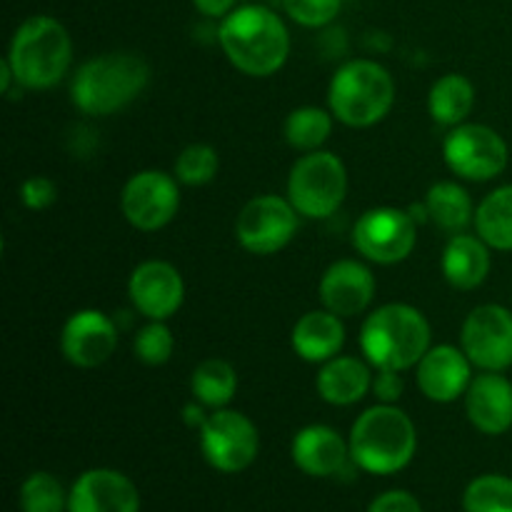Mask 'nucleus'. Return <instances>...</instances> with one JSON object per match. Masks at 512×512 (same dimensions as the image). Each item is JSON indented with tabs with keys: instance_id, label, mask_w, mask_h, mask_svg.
Returning <instances> with one entry per match:
<instances>
[{
	"instance_id": "nucleus-1",
	"label": "nucleus",
	"mask_w": 512,
	"mask_h": 512,
	"mask_svg": "<svg viewBox=\"0 0 512 512\" xmlns=\"http://www.w3.org/2000/svg\"><path fill=\"white\" fill-rule=\"evenodd\" d=\"M218 38L230 63L255 78L273 75L290 55L288 28L280 15L265 5H240L230 10L220 23Z\"/></svg>"
},
{
	"instance_id": "nucleus-38",
	"label": "nucleus",
	"mask_w": 512,
	"mask_h": 512,
	"mask_svg": "<svg viewBox=\"0 0 512 512\" xmlns=\"http://www.w3.org/2000/svg\"><path fill=\"white\" fill-rule=\"evenodd\" d=\"M183 418L190 428H203L205 420H208V415L203 413V403H195V405H185Z\"/></svg>"
},
{
	"instance_id": "nucleus-15",
	"label": "nucleus",
	"mask_w": 512,
	"mask_h": 512,
	"mask_svg": "<svg viewBox=\"0 0 512 512\" xmlns=\"http://www.w3.org/2000/svg\"><path fill=\"white\" fill-rule=\"evenodd\" d=\"M135 310L150 320H168L185 300V283L178 268L165 260H148L138 265L128 283Z\"/></svg>"
},
{
	"instance_id": "nucleus-18",
	"label": "nucleus",
	"mask_w": 512,
	"mask_h": 512,
	"mask_svg": "<svg viewBox=\"0 0 512 512\" xmlns=\"http://www.w3.org/2000/svg\"><path fill=\"white\" fill-rule=\"evenodd\" d=\"M375 295V278L358 260H338L325 270L320 280V300L325 310L353 318L370 305Z\"/></svg>"
},
{
	"instance_id": "nucleus-3",
	"label": "nucleus",
	"mask_w": 512,
	"mask_h": 512,
	"mask_svg": "<svg viewBox=\"0 0 512 512\" xmlns=\"http://www.w3.org/2000/svg\"><path fill=\"white\" fill-rule=\"evenodd\" d=\"M150 80V68L133 53H108L90 58L75 73L70 95L80 113L113 115L133 103Z\"/></svg>"
},
{
	"instance_id": "nucleus-20",
	"label": "nucleus",
	"mask_w": 512,
	"mask_h": 512,
	"mask_svg": "<svg viewBox=\"0 0 512 512\" xmlns=\"http://www.w3.org/2000/svg\"><path fill=\"white\" fill-rule=\"evenodd\" d=\"M293 463L310 478H333L348 465L350 443L340 438L338 430L328 425H308L293 438Z\"/></svg>"
},
{
	"instance_id": "nucleus-19",
	"label": "nucleus",
	"mask_w": 512,
	"mask_h": 512,
	"mask_svg": "<svg viewBox=\"0 0 512 512\" xmlns=\"http://www.w3.org/2000/svg\"><path fill=\"white\" fill-rule=\"evenodd\" d=\"M465 413L470 423L485 435H503L512 428V383L503 373L473 378L465 393Z\"/></svg>"
},
{
	"instance_id": "nucleus-16",
	"label": "nucleus",
	"mask_w": 512,
	"mask_h": 512,
	"mask_svg": "<svg viewBox=\"0 0 512 512\" xmlns=\"http://www.w3.org/2000/svg\"><path fill=\"white\" fill-rule=\"evenodd\" d=\"M68 512H140V493L128 475L95 468L73 483Z\"/></svg>"
},
{
	"instance_id": "nucleus-33",
	"label": "nucleus",
	"mask_w": 512,
	"mask_h": 512,
	"mask_svg": "<svg viewBox=\"0 0 512 512\" xmlns=\"http://www.w3.org/2000/svg\"><path fill=\"white\" fill-rule=\"evenodd\" d=\"M343 0H283V8L295 23L305 28H320L338 18Z\"/></svg>"
},
{
	"instance_id": "nucleus-9",
	"label": "nucleus",
	"mask_w": 512,
	"mask_h": 512,
	"mask_svg": "<svg viewBox=\"0 0 512 512\" xmlns=\"http://www.w3.org/2000/svg\"><path fill=\"white\" fill-rule=\"evenodd\" d=\"M200 450L220 473H240L258 458L260 435L248 415L238 410H215L200 428Z\"/></svg>"
},
{
	"instance_id": "nucleus-36",
	"label": "nucleus",
	"mask_w": 512,
	"mask_h": 512,
	"mask_svg": "<svg viewBox=\"0 0 512 512\" xmlns=\"http://www.w3.org/2000/svg\"><path fill=\"white\" fill-rule=\"evenodd\" d=\"M403 388L405 383L400 370H378V375H373V393L378 395L380 403L393 405L403 395Z\"/></svg>"
},
{
	"instance_id": "nucleus-28",
	"label": "nucleus",
	"mask_w": 512,
	"mask_h": 512,
	"mask_svg": "<svg viewBox=\"0 0 512 512\" xmlns=\"http://www.w3.org/2000/svg\"><path fill=\"white\" fill-rule=\"evenodd\" d=\"M330 133H333V120L323 108H315V105L295 108L285 118V140L295 150H305V153L320 150V145L330 138Z\"/></svg>"
},
{
	"instance_id": "nucleus-32",
	"label": "nucleus",
	"mask_w": 512,
	"mask_h": 512,
	"mask_svg": "<svg viewBox=\"0 0 512 512\" xmlns=\"http://www.w3.org/2000/svg\"><path fill=\"white\" fill-rule=\"evenodd\" d=\"M135 358L145 365H165L175 350V338L163 320H150L135 335Z\"/></svg>"
},
{
	"instance_id": "nucleus-5",
	"label": "nucleus",
	"mask_w": 512,
	"mask_h": 512,
	"mask_svg": "<svg viewBox=\"0 0 512 512\" xmlns=\"http://www.w3.org/2000/svg\"><path fill=\"white\" fill-rule=\"evenodd\" d=\"M73 60V43L60 20L50 15H33L15 30L8 63L15 83L33 90L53 88L68 73Z\"/></svg>"
},
{
	"instance_id": "nucleus-22",
	"label": "nucleus",
	"mask_w": 512,
	"mask_h": 512,
	"mask_svg": "<svg viewBox=\"0 0 512 512\" xmlns=\"http://www.w3.org/2000/svg\"><path fill=\"white\" fill-rule=\"evenodd\" d=\"M318 393L330 405H353L373 388V373L358 358H340L323 363L318 373Z\"/></svg>"
},
{
	"instance_id": "nucleus-34",
	"label": "nucleus",
	"mask_w": 512,
	"mask_h": 512,
	"mask_svg": "<svg viewBox=\"0 0 512 512\" xmlns=\"http://www.w3.org/2000/svg\"><path fill=\"white\" fill-rule=\"evenodd\" d=\"M55 198H58V185L50 178H45V175H33V178H28L20 185V200L30 210L50 208Z\"/></svg>"
},
{
	"instance_id": "nucleus-14",
	"label": "nucleus",
	"mask_w": 512,
	"mask_h": 512,
	"mask_svg": "<svg viewBox=\"0 0 512 512\" xmlns=\"http://www.w3.org/2000/svg\"><path fill=\"white\" fill-rule=\"evenodd\" d=\"M118 348V328L100 310H78L60 333V350L75 368H98Z\"/></svg>"
},
{
	"instance_id": "nucleus-26",
	"label": "nucleus",
	"mask_w": 512,
	"mask_h": 512,
	"mask_svg": "<svg viewBox=\"0 0 512 512\" xmlns=\"http://www.w3.org/2000/svg\"><path fill=\"white\" fill-rule=\"evenodd\" d=\"M475 228L488 248L512 250V185L493 190L475 210Z\"/></svg>"
},
{
	"instance_id": "nucleus-11",
	"label": "nucleus",
	"mask_w": 512,
	"mask_h": 512,
	"mask_svg": "<svg viewBox=\"0 0 512 512\" xmlns=\"http://www.w3.org/2000/svg\"><path fill=\"white\" fill-rule=\"evenodd\" d=\"M298 210L278 195H260L240 210L235 235L238 243L253 255H273L293 240L298 230Z\"/></svg>"
},
{
	"instance_id": "nucleus-13",
	"label": "nucleus",
	"mask_w": 512,
	"mask_h": 512,
	"mask_svg": "<svg viewBox=\"0 0 512 512\" xmlns=\"http://www.w3.org/2000/svg\"><path fill=\"white\" fill-rule=\"evenodd\" d=\"M460 343L470 363L503 373L512 365V313L503 305H480L465 318Z\"/></svg>"
},
{
	"instance_id": "nucleus-8",
	"label": "nucleus",
	"mask_w": 512,
	"mask_h": 512,
	"mask_svg": "<svg viewBox=\"0 0 512 512\" xmlns=\"http://www.w3.org/2000/svg\"><path fill=\"white\" fill-rule=\"evenodd\" d=\"M443 158L460 178L493 180L508 168V143L488 125L460 123L445 138Z\"/></svg>"
},
{
	"instance_id": "nucleus-4",
	"label": "nucleus",
	"mask_w": 512,
	"mask_h": 512,
	"mask_svg": "<svg viewBox=\"0 0 512 512\" xmlns=\"http://www.w3.org/2000/svg\"><path fill=\"white\" fill-rule=\"evenodd\" d=\"M360 348L378 370H408L430 350V325L418 308L388 303L368 315L360 333Z\"/></svg>"
},
{
	"instance_id": "nucleus-37",
	"label": "nucleus",
	"mask_w": 512,
	"mask_h": 512,
	"mask_svg": "<svg viewBox=\"0 0 512 512\" xmlns=\"http://www.w3.org/2000/svg\"><path fill=\"white\" fill-rule=\"evenodd\" d=\"M238 0H193L198 13L208 15V18H225L230 10H235Z\"/></svg>"
},
{
	"instance_id": "nucleus-25",
	"label": "nucleus",
	"mask_w": 512,
	"mask_h": 512,
	"mask_svg": "<svg viewBox=\"0 0 512 512\" xmlns=\"http://www.w3.org/2000/svg\"><path fill=\"white\" fill-rule=\"evenodd\" d=\"M475 105V88L465 75L460 73H448L440 80H435V85L430 88L428 108L433 115L435 123L440 125H455L465 123V118L470 115Z\"/></svg>"
},
{
	"instance_id": "nucleus-12",
	"label": "nucleus",
	"mask_w": 512,
	"mask_h": 512,
	"mask_svg": "<svg viewBox=\"0 0 512 512\" xmlns=\"http://www.w3.org/2000/svg\"><path fill=\"white\" fill-rule=\"evenodd\" d=\"M180 208L178 178L160 170H143L125 183L120 210L133 228L153 233L165 228Z\"/></svg>"
},
{
	"instance_id": "nucleus-10",
	"label": "nucleus",
	"mask_w": 512,
	"mask_h": 512,
	"mask_svg": "<svg viewBox=\"0 0 512 512\" xmlns=\"http://www.w3.org/2000/svg\"><path fill=\"white\" fill-rule=\"evenodd\" d=\"M418 240V223L408 210L373 208L360 215L353 228V245L360 255L380 265L408 258Z\"/></svg>"
},
{
	"instance_id": "nucleus-29",
	"label": "nucleus",
	"mask_w": 512,
	"mask_h": 512,
	"mask_svg": "<svg viewBox=\"0 0 512 512\" xmlns=\"http://www.w3.org/2000/svg\"><path fill=\"white\" fill-rule=\"evenodd\" d=\"M465 512H512V478L480 475L465 488Z\"/></svg>"
},
{
	"instance_id": "nucleus-27",
	"label": "nucleus",
	"mask_w": 512,
	"mask_h": 512,
	"mask_svg": "<svg viewBox=\"0 0 512 512\" xmlns=\"http://www.w3.org/2000/svg\"><path fill=\"white\" fill-rule=\"evenodd\" d=\"M190 388H193V395L198 403H203L205 408L220 410L235 398V390H238V375H235L233 365L230 363H225V360H218V358H210V360H203V363L193 370Z\"/></svg>"
},
{
	"instance_id": "nucleus-17",
	"label": "nucleus",
	"mask_w": 512,
	"mask_h": 512,
	"mask_svg": "<svg viewBox=\"0 0 512 512\" xmlns=\"http://www.w3.org/2000/svg\"><path fill=\"white\" fill-rule=\"evenodd\" d=\"M470 358L465 355L463 348L455 345H438L430 348L423 355L415 368V380H418L420 393L433 403H453L460 395L468 393L470 383Z\"/></svg>"
},
{
	"instance_id": "nucleus-2",
	"label": "nucleus",
	"mask_w": 512,
	"mask_h": 512,
	"mask_svg": "<svg viewBox=\"0 0 512 512\" xmlns=\"http://www.w3.org/2000/svg\"><path fill=\"white\" fill-rule=\"evenodd\" d=\"M418 448V433L400 408L380 403L365 410L350 430V458L370 475H393L408 468Z\"/></svg>"
},
{
	"instance_id": "nucleus-6",
	"label": "nucleus",
	"mask_w": 512,
	"mask_h": 512,
	"mask_svg": "<svg viewBox=\"0 0 512 512\" xmlns=\"http://www.w3.org/2000/svg\"><path fill=\"white\" fill-rule=\"evenodd\" d=\"M330 110L350 128H368L390 113L395 83L388 70L375 60H350L330 83Z\"/></svg>"
},
{
	"instance_id": "nucleus-35",
	"label": "nucleus",
	"mask_w": 512,
	"mask_h": 512,
	"mask_svg": "<svg viewBox=\"0 0 512 512\" xmlns=\"http://www.w3.org/2000/svg\"><path fill=\"white\" fill-rule=\"evenodd\" d=\"M368 512H423V508L408 490H388L370 503Z\"/></svg>"
},
{
	"instance_id": "nucleus-21",
	"label": "nucleus",
	"mask_w": 512,
	"mask_h": 512,
	"mask_svg": "<svg viewBox=\"0 0 512 512\" xmlns=\"http://www.w3.org/2000/svg\"><path fill=\"white\" fill-rule=\"evenodd\" d=\"M293 350L308 363H328L345 343V328L340 315L330 310H310L295 323Z\"/></svg>"
},
{
	"instance_id": "nucleus-30",
	"label": "nucleus",
	"mask_w": 512,
	"mask_h": 512,
	"mask_svg": "<svg viewBox=\"0 0 512 512\" xmlns=\"http://www.w3.org/2000/svg\"><path fill=\"white\" fill-rule=\"evenodd\" d=\"M68 498L60 480L50 473H33L20 485V510L23 512H63Z\"/></svg>"
},
{
	"instance_id": "nucleus-23",
	"label": "nucleus",
	"mask_w": 512,
	"mask_h": 512,
	"mask_svg": "<svg viewBox=\"0 0 512 512\" xmlns=\"http://www.w3.org/2000/svg\"><path fill=\"white\" fill-rule=\"evenodd\" d=\"M490 273L488 245L473 235H453L443 253V275L453 288L473 290L485 283Z\"/></svg>"
},
{
	"instance_id": "nucleus-7",
	"label": "nucleus",
	"mask_w": 512,
	"mask_h": 512,
	"mask_svg": "<svg viewBox=\"0 0 512 512\" xmlns=\"http://www.w3.org/2000/svg\"><path fill=\"white\" fill-rule=\"evenodd\" d=\"M348 173L338 155L313 150L293 165L288 178V200L300 215L320 220L333 215L345 200Z\"/></svg>"
},
{
	"instance_id": "nucleus-24",
	"label": "nucleus",
	"mask_w": 512,
	"mask_h": 512,
	"mask_svg": "<svg viewBox=\"0 0 512 512\" xmlns=\"http://www.w3.org/2000/svg\"><path fill=\"white\" fill-rule=\"evenodd\" d=\"M425 210L428 220L450 235H460L475 220L473 200L458 183H435L425 195Z\"/></svg>"
},
{
	"instance_id": "nucleus-31",
	"label": "nucleus",
	"mask_w": 512,
	"mask_h": 512,
	"mask_svg": "<svg viewBox=\"0 0 512 512\" xmlns=\"http://www.w3.org/2000/svg\"><path fill=\"white\" fill-rule=\"evenodd\" d=\"M220 158L213 145H188L175 160V178L185 185H205L218 175Z\"/></svg>"
}]
</instances>
